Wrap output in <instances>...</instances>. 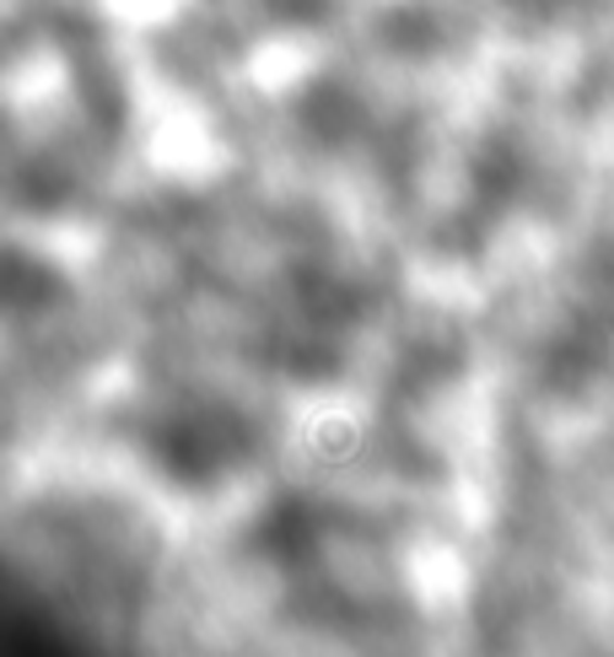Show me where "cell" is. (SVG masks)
I'll return each instance as SVG.
<instances>
[{"label":"cell","mask_w":614,"mask_h":657,"mask_svg":"<svg viewBox=\"0 0 614 657\" xmlns=\"http://www.w3.org/2000/svg\"><path fill=\"white\" fill-rule=\"evenodd\" d=\"M243 453H248V426L221 404L172 410L167 421L152 426V459L178 486H205L221 469H232Z\"/></svg>","instance_id":"cell-1"}]
</instances>
